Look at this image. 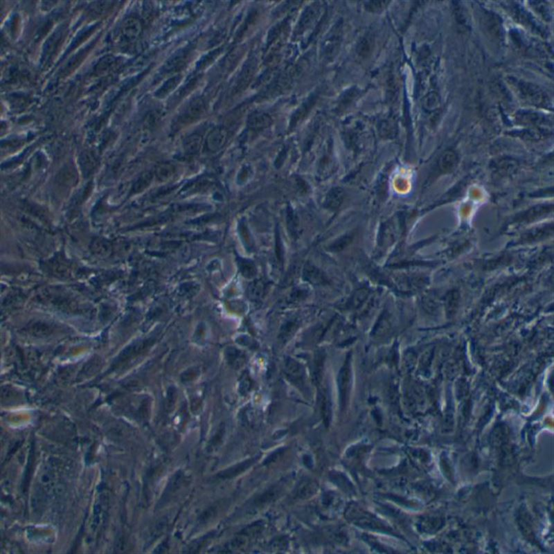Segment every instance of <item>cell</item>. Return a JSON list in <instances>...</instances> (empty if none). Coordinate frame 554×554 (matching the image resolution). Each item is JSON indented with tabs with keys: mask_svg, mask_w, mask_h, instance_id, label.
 <instances>
[{
	"mask_svg": "<svg viewBox=\"0 0 554 554\" xmlns=\"http://www.w3.org/2000/svg\"><path fill=\"white\" fill-rule=\"evenodd\" d=\"M285 374L290 382L296 386H302L305 383V371L303 366L293 358H286L284 361Z\"/></svg>",
	"mask_w": 554,
	"mask_h": 554,
	"instance_id": "cell-3",
	"label": "cell"
},
{
	"mask_svg": "<svg viewBox=\"0 0 554 554\" xmlns=\"http://www.w3.org/2000/svg\"><path fill=\"white\" fill-rule=\"evenodd\" d=\"M351 379H352V370H351V355L349 353L346 357L339 371L338 376V390H339L340 405L344 409L349 399L351 391Z\"/></svg>",
	"mask_w": 554,
	"mask_h": 554,
	"instance_id": "cell-1",
	"label": "cell"
},
{
	"mask_svg": "<svg viewBox=\"0 0 554 554\" xmlns=\"http://www.w3.org/2000/svg\"><path fill=\"white\" fill-rule=\"evenodd\" d=\"M271 119L267 114L256 112L250 115L248 121V127L252 130H259L268 127Z\"/></svg>",
	"mask_w": 554,
	"mask_h": 554,
	"instance_id": "cell-13",
	"label": "cell"
},
{
	"mask_svg": "<svg viewBox=\"0 0 554 554\" xmlns=\"http://www.w3.org/2000/svg\"><path fill=\"white\" fill-rule=\"evenodd\" d=\"M250 381H249V380L247 379V378H245V379L242 381L241 383H240V392H247V391L249 390V389H250Z\"/></svg>",
	"mask_w": 554,
	"mask_h": 554,
	"instance_id": "cell-32",
	"label": "cell"
},
{
	"mask_svg": "<svg viewBox=\"0 0 554 554\" xmlns=\"http://www.w3.org/2000/svg\"><path fill=\"white\" fill-rule=\"evenodd\" d=\"M256 457L252 458V459L244 461V462L240 463L237 465L232 466L230 469L220 472L218 474V478L225 479L236 477L238 474L243 473L245 470H248L249 468L251 467L256 462Z\"/></svg>",
	"mask_w": 554,
	"mask_h": 554,
	"instance_id": "cell-8",
	"label": "cell"
},
{
	"mask_svg": "<svg viewBox=\"0 0 554 554\" xmlns=\"http://www.w3.org/2000/svg\"><path fill=\"white\" fill-rule=\"evenodd\" d=\"M265 291V285L263 281L258 280L250 283L248 287V294L251 299H258L261 298Z\"/></svg>",
	"mask_w": 554,
	"mask_h": 554,
	"instance_id": "cell-23",
	"label": "cell"
},
{
	"mask_svg": "<svg viewBox=\"0 0 554 554\" xmlns=\"http://www.w3.org/2000/svg\"><path fill=\"white\" fill-rule=\"evenodd\" d=\"M299 327V322L298 319H292L287 321L280 329L278 340L282 344H286L293 338Z\"/></svg>",
	"mask_w": 554,
	"mask_h": 554,
	"instance_id": "cell-11",
	"label": "cell"
},
{
	"mask_svg": "<svg viewBox=\"0 0 554 554\" xmlns=\"http://www.w3.org/2000/svg\"><path fill=\"white\" fill-rule=\"evenodd\" d=\"M199 289V286H197L196 283H185L180 287V292L183 293L184 295H190L192 293H196Z\"/></svg>",
	"mask_w": 554,
	"mask_h": 554,
	"instance_id": "cell-30",
	"label": "cell"
},
{
	"mask_svg": "<svg viewBox=\"0 0 554 554\" xmlns=\"http://www.w3.org/2000/svg\"><path fill=\"white\" fill-rule=\"evenodd\" d=\"M254 66L253 63H250L246 66V67L244 68L243 72L240 74L239 79L237 81L235 84L234 91L235 92H240L245 88H246L247 86L251 80L252 76L254 74Z\"/></svg>",
	"mask_w": 554,
	"mask_h": 554,
	"instance_id": "cell-16",
	"label": "cell"
},
{
	"mask_svg": "<svg viewBox=\"0 0 554 554\" xmlns=\"http://www.w3.org/2000/svg\"><path fill=\"white\" fill-rule=\"evenodd\" d=\"M205 112V104L201 99H194L182 111L177 118L175 124L179 126L192 124L203 115Z\"/></svg>",
	"mask_w": 554,
	"mask_h": 554,
	"instance_id": "cell-2",
	"label": "cell"
},
{
	"mask_svg": "<svg viewBox=\"0 0 554 554\" xmlns=\"http://www.w3.org/2000/svg\"><path fill=\"white\" fill-rule=\"evenodd\" d=\"M369 295V290L365 289V288L358 290L353 294L352 298L349 301L350 308H352V309L359 308L360 307L362 306L363 303L365 302Z\"/></svg>",
	"mask_w": 554,
	"mask_h": 554,
	"instance_id": "cell-21",
	"label": "cell"
},
{
	"mask_svg": "<svg viewBox=\"0 0 554 554\" xmlns=\"http://www.w3.org/2000/svg\"><path fill=\"white\" fill-rule=\"evenodd\" d=\"M389 328V319L386 313H382L379 319L375 323L371 336L376 338H382Z\"/></svg>",
	"mask_w": 554,
	"mask_h": 554,
	"instance_id": "cell-19",
	"label": "cell"
},
{
	"mask_svg": "<svg viewBox=\"0 0 554 554\" xmlns=\"http://www.w3.org/2000/svg\"><path fill=\"white\" fill-rule=\"evenodd\" d=\"M353 238L352 234H345L343 236L340 237V238L337 239L336 241L333 244H331L330 246L329 250L331 252H340L344 250L346 246L351 243Z\"/></svg>",
	"mask_w": 554,
	"mask_h": 554,
	"instance_id": "cell-24",
	"label": "cell"
},
{
	"mask_svg": "<svg viewBox=\"0 0 554 554\" xmlns=\"http://www.w3.org/2000/svg\"><path fill=\"white\" fill-rule=\"evenodd\" d=\"M316 489L317 487L314 482H311L309 480L306 481V482H303L302 485L300 487L298 494L301 495V497H306V496L312 495L313 492H315Z\"/></svg>",
	"mask_w": 554,
	"mask_h": 554,
	"instance_id": "cell-28",
	"label": "cell"
},
{
	"mask_svg": "<svg viewBox=\"0 0 554 554\" xmlns=\"http://www.w3.org/2000/svg\"><path fill=\"white\" fill-rule=\"evenodd\" d=\"M228 137L227 131L221 127L213 129L206 139L207 149L211 152H217L220 150L226 144Z\"/></svg>",
	"mask_w": 554,
	"mask_h": 554,
	"instance_id": "cell-5",
	"label": "cell"
},
{
	"mask_svg": "<svg viewBox=\"0 0 554 554\" xmlns=\"http://www.w3.org/2000/svg\"><path fill=\"white\" fill-rule=\"evenodd\" d=\"M152 180V174L151 172H147L144 173L140 178L137 181L134 187V190L135 192H141L144 191V189L147 188L149 185L151 183Z\"/></svg>",
	"mask_w": 554,
	"mask_h": 554,
	"instance_id": "cell-27",
	"label": "cell"
},
{
	"mask_svg": "<svg viewBox=\"0 0 554 554\" xmlns=\"http://www.w3.org/2000/svg\"><path fill=\"white\" fill-rule=\"evenodd\" d=\"M320 405H321V415H322L324 424L326 426H329L331 420L332 405L331 396L327 388H322L320 391Z\"/></svg>",
	"mask_w": 554,
	"mask_h": 554,
	"instance_id": "cell-9",
	"label": "cell"
},
{
	"mask_svg": "<svg viewBox=\"0 0 554 554\" xmlns=\"http://www.w3.org/2000/svg\"><path fill=\"white\" fill-rule=\"evenodd\" d=\"M182 76H181L180 74H177V75L172 76V78L169 79V80L163 85V86L161 87L160 90L157 92V96H158L159 97L163 98L168 95V94L172 92L174 89L176 88L177 85L180 84L181 81H182Z\"/></svg>",
	"mask_w": 554,
	"mask_h": 554,
	"instance_id": "cell-20",
	"label": "cell"
},
{
	"mask_svg": "<svg viewBox=\"0 0 554 554\" xmlns=\"http://www.w3.org/2000/svg\"><path fill=\"white\" fill-rule=\"evenodd\" d=\"M225 356L229 364L235 368L243 365L245 361L243 353L240 352L239 350L234 347L227 348L225 351Z\"/></svg>",
	"mask_w": 554,
	"mask_h": 554,
	"instance_id": "cell-18",
	"label": "cell"
},
{
	"mask_svg": "<svg viewBox=\"0 0 554 554\" xmlns=\"http://www.w3.org/2000/svg\"><path fill=\"white\" fill-rule=\"evenodd\" d=\"M517 89L520 92L521 97L525 98L527 101L532 103H536L537 104H543L544 94L540 89L533 86V85L528 84L527 83L522 84L520 83L517 85Z\"/></svg>",
	"mask_w": 554,
	"mask_h": 554,
	"instance_id": "cell-7",
	"label": "cell"
},
{
	"mask_svg": "<svg viewBox=\"0 0 554 554\" xmlns=\"http://www.w3.org/2000/svg\"><path fill=\"white\" fill-rule=\"evenodd\" d=\"M175 173H176V168L173 164L170 163L162 164L156 170L157 178L162 182L170 180Z\"/></svg>",
	"mask_w": 554,
	"mask_h": 554,
	"instance_id": "cell-17",
	"label": "cell"
},
{
	"mask_svg": "<svg viewBox=\"0 0 554 554\" xmlns=\"http://www.w3.org/2000/svg\"><path fill=\"white\" fill-rule=\"evenodd\" d=\"M250 173H251V170L250 169L245 167V168L242 169L241 171L239 172V175H238V182L239 183L246 182V180H248L249 177H250Z\"/></svg>",
	"mask_w": 554,
	"mask_h": 554,
	"instance_id": "cell-31",
	"label": "cell"
},
{
	"mask_svg": "<svg viewBox=\"0 0 554 554\" xmlns=\"http://www.w3.org/2000/svg\"><path fill=\"white\" fill-rule=\"evenodd\" d=\"M303 278L305 281L316 286L324 285L328 283L327 278L324 273L311 263H307L305 265L303 269Z\"/></svg>",
	"mask_w": 554,
	"mask_h": 554,
	"instance_id": "cell-6",
	"label": "cell"
},
{
	"mask_svg": "<svg viewBox=\"0 0 554 554\" xmlns=\"http://www.w3.org/2000/svg\"><path fill=\"white\" fill-rule=\"evenodd\" d=\"M142 31V24L137 18H129L124 25V34L130 40L137 38Z\"/></svg>",
	"mask_w": 554,
	"mask_h": 554,
	"instance_id": "cell-15",
	"label": "cell"
},
{
	"mask_svg": "<svg viewBox=\"0 0 554 554\" xmlns=\"http://www.w3.org/2000/svg\"><path fill=\"white\" fill-rule=\"evenodd\" d=\"M344 198V192L340 187L332 189L325 199L324 207L330 210H336L340 207Z\"/></svg>",
	"mask_w": 554,
	"mask_h": 554,
	"instance_id": "cell-10",
	"label": "cell"
},
{
	"mask_svg": "<svg viewBox=\"0 0 554 554\" xmlns=\"http://www.w3.org/2000/svg\"><path fill=\"white\" fill-rule=\"evenodd\" d=\"M238 265H239L240 273L245 278H252L256 276V266L251 260L240 258Z\"/></svg>",
	"mask_w": 554,
	"mask_h": 554,
	"instance_id": "cell-22",
	"label": "cell"
},
{
	"mask_svg": "<svg viewBox=\"0 0 554 554\" xmlns=\"http://www.w3.org/2000/svg\"><path fill=\"white\" fill-rule=\"evenodd\" d=\"M287 223L290 233L293 236H296L298 235V220L290 207H288L287 211Z\"/></svg>",
	"mask_w": 554,
	"mask_h": 554,
	"instance_id": "cell-26",
	"label": "cell"
},
{
	"mask_svg": "<svg viewBox=\"0 0 554 554\" xmlns=\"http://www.w3.org/2000/svg\"><path fill=\"white\" fill-rule=\"evenodd\" d=\"M324 352L318 351L315 356L314 364H313V380L317 385H319L322 382L323 371H324Z\"/></svg>",
	"mask_w": 554,
	"mask_h": 554,
	"instance_id": "cell-12",
	"label": "cell"
},
{
	"mask_svg": "<svg viewBox=\"0 0 554 554\" xmlns=\"http://www.w3.org/2000/svg\"><path fill=\"white\" fill-rule=\"evenodd\" d=\"M187 53L185 51H180L177 54L172 56L171 59L167 62L166 68L167 70H173L177 68L181 67L186 61Z\"/></svg>",
	"mask_w": 554,
	"mask_h": 554,
	"instance_id": "cell-25",
	"label": "cell"
},
{
	"mask_svg": "<svg viewBox=\"0 0 554 554\" xmlns=\"http://www.w3.org/2000/svg\"><path fill=\"white\" fill-rule=\"evenodd\" d=\"M350 517H351L355 524L361 526L362 527L374 529V530L382 531V532L385 529V526L383 525L381 520H378V518L373 516V515H369V513H366V512H360L358 511H355L350 515Z\"/></svg>",
	"mask_w": 554,
	"mask_h": 554,
	"instance_id": "cell-4",
	"label": "cell"
},
{
	"mask_svg": "<svg viewBox=\"0 0 554 554\" xmlns=\"http://www.w3.org/2000/svg\"><path fill=\"white\" fill-rule=\"evenodd\" d=\"M240 235L242 236V239L245 241V245L251 248L252 244L250 239V234L246 225L244 223H240Z\"/></svg>",
	"mask_w": 554,
	"mask_h": 554,
	"instance_id": "cell-29",
	"label": "cell"
},
{
	"mask_svg": "<svg viewBox=\"0 0 554 554\" xmlns=\"http://www.w3.org/2000/svg\"><path fill=\"white\" fill-rule=\"evenodd\" d=\"M202 137L198 134L189 135L184 141L183 148L187 155H195L201 149Z\"/></svg>",
	"mask_w": 554,
	"mask_h": 554,
	"instance_id": "cell-14",
	"label": "cell"
}]
</instances>
